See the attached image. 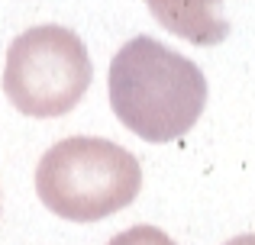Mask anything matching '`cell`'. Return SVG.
I'll use <instances>...</instances> for the list:
<instances>
[{"label":"cell","instance_id":"1","mask_svg":"<svg viewBox=\"0 0 255 245\" xmlns=\"http://www.w3.org/2000/svg\"><path fill=\"white\" fill-rule=\"evenodd\" d=\"M110 107L145 142H171L194 129L207 107V78L191 58L152 36H136L110 62Z\"/></svg>","mask_w":255,"mask_h":245},{"label":"cell","instance_id":"2","mask_svg":"<svg viewBox=\"0 0 255 245\" xmlns=\"http://www.w3.org/2000/svg\"><path fill=\"white\" fill-rule=\"evenodd\" d=\"M142 187L136 155L110 139L71 136L55 142L36 168V194L55 216L97 223L129 207Z\"/></svg>","mask_w":255,"mask_h":245},{"label":"cell","instance_id":"3","mask_svg":"<svg viewBox=\"0 0 255 245\" xmlns=\"http://www.w3.org/2000/svg\"><path fill=\"white\" fill-rule=\"evenodd\" d=\"M91 78V55L68 26H32L6 49L3 94L19 113L36 120L71 113Z\"/></svg>","mask_w":255,"mask_h":245},{"label":"cell","instance_id":"4","mask_svg":"<svg viewBox=\"0 0 255 245\" xmlns=\"http://www.w3.org/2000/svg\"><path fill=\"white\" fill-rule=\"evenodd\" d=\"M158 26L194 45H217L226 39L230 23L220 16L223 0H145Z\"/></svg>","mask_w":255,"mask_h":245},{"label":"cell","instance_id":"5","mask_svg":"<svg viewBox=\"0 0 255 245\" xmlns=\"http://www.w3.org/2000/svg\"><path fill=\"white\" fill-rule=\"evenodd\" d=\"M107 245H174V242L155 226H132V229H126V233L113 236Z\"/></svg>","mask_w":255,"mask_h":245},{"label":"cell","instance_id":"6","mask_svg":"<svg viewBox=\"0 0 255 245\" xmlns=\"http://www.w3.org/2000/svg\"><path fill=\"white\" fill-rule=\"evenodd\" d=\"M226 245H255V233H249V236H236V239H230Z\"/></svg>","mask_w":255,"mask_h":245}]
</instances>
